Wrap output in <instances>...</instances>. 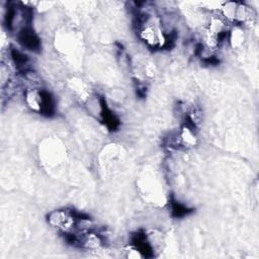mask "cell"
<instances>
[{
	"mask_svg": "<svg viewBox=\"0 0 259 259\" xmlns=\"http://www.w3.org/2000/svg\"><path fill=\"white\" fill-rule=\"evenodd\" d=\"M101 107H102V113H101V115H102V119H103L105 125H106L109 130H111V131L115 130V128L118 126V124H119L118 119H117V118L115 117V115L108 109V107L106 106V103H105V101H104L103 99H101Z\"/></svg>",
	"mask_w": 259,
	"mask_h": 259,
	"instance_id": "277c9868",
	"label": "cell"
},
{
	"mask_svg": "<svg viewBox=\"0 0 259 259\" xmlns=\"http://www.w3.org/2000/svg\"><path fill=\"white\" fill-rule=\"evenodd\" d=\"M18 41L30 51H37L40 48L39 38L29 26H24L19 30Z\"/></svg>",
	"mask_w": 259,
	"mask_h": 259,
	"instance_id": "7a4b0ae2",
	"label": "cell"
},
{
	"mask_svg": "<svg viewBox=\"0 0 259 259\" xmlns=\"http://www.w3.org/2000/svg\"><path fill=\"white\" fill-rule=\"evenodd\" d=\"M171 210H172V215L175 218H182L187 215L192 211V209H189L185 205L177 202V201H172L171 202Z\"/></svg>",
	"mask_w": 259,
	"mask_h": 259,
	"instance_id": "8992f818",
	"label": "cell"
},
{
	"mask_svg": "<svg viewBox=\"0 0 259 259\" xmlns=\"http://www.w3.org/2000/svg\"><path fill=\"white\" fill-rule=\"evenodd\" d=\"M77 220H79L78 213L68 210H55L48 215V221L52 226L65 232H70L76 225Z\"/></svg>",
	"mask_w": 259,
	"mask_h": 259,
	"instance_id": "6da1fadb",
	"label": "cell"
},
{
	"mask_svg": "<svg viewBox=\"0 0 259 259\" xmlns=\"http://www.w3.org/2000/svg\"><path fill=\"white\" fill-rule=\"evenodd\" d=\"M46 116H52L55 111V103L52 95L46 90L37 91V109Z\"/></svg>",
	"mask_w": 259,
	"mask_h": 259,
	"instance_id": "3957f363",
	"label": "cell"
},
{
	"mask_svg": "<svg viewBox=\"0 0 259 259\" xmlns=\"http://www.w3.org/2000/svg\"><path fill=\"white\" fill-rule=\"evenodd\" d=\"M11 58L13 63L15 64V66L18 69H24V67L27 65L28 63V58L26 55L22 54L21 52L12 49L11 50Z\"/></svg>",
	"mask_w": 259,
	"mask_h": 259,
	"instance_id": "5b68a950",
	"label": "cell"
}]
</instances>
